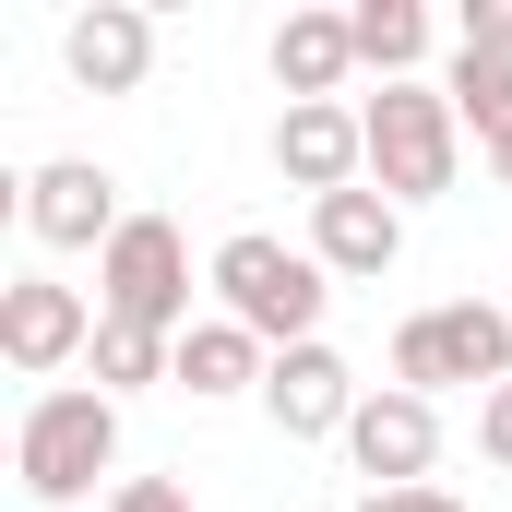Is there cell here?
<instances>
[{"label": "cell", "mask_w": 512, "mask_h": 512, "mask_svg": "<svg viewBox=\"0 0 512 512\" xmlns=\"http://www.w3.org/2000/svg\"><path fill=\"white\" fill-rule=\"evenodd\" d=\"M108 465H120V393L60 382V393L24 405V429H12V477H24V501L72 512V501H96Z\"/></svg>", "instance_id": "obj_1"}, {"label": "cell", "mask_w": 512, "mask_h": 512, "mask_svg": "<svg viewBox=\"0 0 512 512\" xmlns=\"http://www.w3.org/2000/svg\"><path fill=\"white\" fill-rule=\"evenodd\" d=\"M393 382L429 393V405H441V393H477V405H489V393L512 382V310H501V298L405 310V322H393Z\"/></svg>", "instance_id": "obj_2"}, {"label": "cell", "mask_w": 512, "mask_h": 512, "mask_svg": "<svg viewBox=\"0 0 512 512\" xmlns=\"http://www.w3.org/2000/svg\"><path fill=\"white\" fill-rule=\"evenodd\" d=\"M322 298H334V274L310 251H286V239H262V227L215 239V310L251 322L274 358H286V346H322Z\"/></svg>", "instance_id": "obj_3"}, {"label": "cell", "mask_w": 512, "mask_h": 512, "mask_svg": "<svg viewBox=\"0 0 512 512\" xmlns=\"http://www.w3.org/2000/svg\"><path fill=\"white\" fill-rule=\"evenodd\" d=\"M358 120H370V191H382L393 215L453 191V167H465V120H453L441 84H382Z\"/></svg>", "instance_id": "obj_4"}, {"label": "cell", "mask_w": 512, "mask_h": 512, "mask_svg": "<svg viewBox=\"0 0 512 512\" xmlns=\"http://www.w3.org/2000/svg\"><path fill=\"white\" fill-rule=\"evenodd\" d=\"M96 310L143 322V334H191V239L167 215H131L120 239L96 251Z\"/></svg>", "instance_id": "obj_5"}, {"label": "cell", "mask_w": 512, "mask_h": 512, "mask_svg": "<svg viewBox=\"0 0 512 512\" xmlns=\"http://www.w3.org/2000/svg\"><path fill=\"white\" fill-rule=\"evenodd\" d=\"M0 358H12L24 382L60 393L72 358H96V298L60 286V274H12V286H0Z\"/></svg>", "instance_id": "obj_6"}, {"label": "cell", "mask_w": 512, "mask_h": 512, "mask_svg": "<svg viewBox=\"0 0 512 512\" xmlns=\"http://www.w3.org/2000/svg\"><path fill=\"white\" fill-rule=\"evenodd\" d=\"M346 465H358L370 489H441V477H429V465H441V405L405 393V382H382L358 417H346Z\"/></svg>", "instance_id": "obj_7"}, {"label": "cell", "mask_w": 512, "mask_h": 512, "mask_svg": "<svg viewBox=\"0 0 512 512\" xmlns=\"http://www.w3.org/2000/svg\"><path fill=\"white\" fill-rule=\"evenodd\" d=\"M24 227H36L48 251H108L131 215H120V179H108L96 155H48V167L24 179Z\"/></svg>", "instance_id": "obj_8"}, {"label": "cell", "mask_w": 512, "mask_h": 512, "mask_svg": "<svg viewBox=\"0 0 512 512\" xmlns=\"http://www.w3.org/2000/svg\"><path fill=\"white\" fill-rule=\"evenodd\" d=\"M358 405H370V382H358L334 346H286V358L262 370V417H274L286 441H346Z\"/></svg>", "instance_id": "obj_9"}, {"label": "cell", "mask_w": 512, "mask_h": 512, "mask_svg": "<svg viewBox=\"0 0 512 512\" xmlns=\"http://www.w3.org/2000/svg\"><path fill=\"white\" fill-rule=\"evenodd\" d=\"M60 60H72L84 96H143V72H155V12H143V0H84V12L60 24Z\"/></svg>", "instance_id": "obj_10"}, {"label": "cell", "mask_w": 512, "mask_h": 512, "mask_svg": "<svg viewBox=\"0 0 512 512\" xmlns=\"http://www.w3.org/2000/svg\"><path fill=\"white\" fill-rule=\"evenodd\" d=\"M274 167L310 191V203H334V191H358L370 179V120L334 96V108H286L274 120Z\"/></svg>", "instance_id": "obj_11"}, {"label": "cell", "mask_w": 512, "mask_h": 512, "mask_svg": "<svg viewBox=\"0 0 512 512\" xmlns=\"http://www.w3.org/2000/svg\"><path fill=\"white\" fill-rule=\"evenodd\" d=\"M310 262H322V274H358V286H382L393 262H405V215H393L382 191L358 179V191L310 203Z\"/></svg>", "instance_id": "obj_12"}, {"label": "cell", "mask_w": 512, "mask_h": 512, "mask_svg": "<svg viewBox=\"0 0 512 512\" xmlns=\"http://www.w3.org/2000/svg\"><path fill=\"white\" fill-rule=\"evenodd\" d=\"M346 72H358V24H346V12H286V24H274V84H286V108H334Z\"/></svg>", "instance_id": "obj_13"}, {"label": "cell", "mask_w": 512, "mask_h": 512, "mask_svg": "<svg viewBox=\"0 0 512 512\" xmlns=\"http://www.w3.org/2000/svg\"><path fill=\"white\" fill-rule=\"evenodd\" d=\"M262 370H274V346H262L251 322H227V310L179 334V393H191V405H227V393H262Z\"/></svg>", "instance_id": "obj_14"}, {"label": "cell", "mask_w": 512, "mask_h": 512, "mask_svg": "<svg viewBox=\"0 0 512 512\" xmlns=\"http://www.w3.org/2000/svg\"><path fill=\"white\" fill-rule=\"evenodd\" d=\"M346 24H358V72L417 84V60H429V12H417V0H358Z\"/></svg>", "instance_id": "obj_15"}, {"label": "cell", "mask_w": 512, "mask_h": 512, "mask_svg": "<svg viewBox=\"0 0 512 512\" xmlns=\"http://www.w3.org/2000/svg\"><path fill=\"white\" fill-rule=\"evenodd\" d=\"M143 382H179V334H143V322L96 310V393H143Z\"/></svg>", "instance_id": "obj_16"}, {"label": "cell", "mask_w": 512, "mask_h": 512, "mask_svg": "<svg viewBox=\"0 0 512 512\" xmlns=\"http://www.w3.org/2000/svg\"><path fill=\"white\" fill-rule=\"evenodd\" d=\"M441 96H453V120L477 131V143H501V131H512V60H477V48H453Z\"/></svg>", "instance_id": "obj_17"}, {"label": "cell", "mask_w": 512, "mask_h": 512, "mask_svg": "<svg viewBox=\"0 0 512 512\" xmlns=\"http://www.w3.org/2000/svg\"><path fill=\"white\" fill-rule=\"evenodd\" d=\"M453 48H477V60H512V0H465V36Z\"/></svg>", "instance_id": "obj_18"}, {"label": "cell", "mask_w": 512, "mask_h": 512, "mask_svg": "<svg viewBox=\"0 0 512 512\" xmlns=\"http://www.w3.org/2000/svg\"><path fill=\"white\" fill-rule=\"evenodd\" d=\"M477 453H489V465H501V477H512V382L489 393V405H477Z\"/></svg>", "instance_id": "obj_19"}, {"label": "cell", "mask_w": 512, "mask_h": 512, "mask_svg": "<svg viewBox=\"0 0 512 512\" xmlns=\"http://www.w3.org/2000/svg\"><path fill=\"white\" fill-rule=\"evenodd\" d=\"M108 512H191V489H167V477H120Z\"/></svg>", "instance_id": "obj_20"}, {"label": "cell", "mask_w": 512, "mask_h": 512, "mask_svg": "<svg viewBox=\"0 0 512 512\" xmlns=\"http://www.w3.org/2000/svg\"><path fill=\"white\" fill-rule=\"evenodd\" d=\"M358 512H477V501H453V489H358Z\"/></svg>", "instance_id": "obj_21"}, {"label": "cell", "mask_w": 512, "mask_h": 512, "mask_svg": "<svg viewBox=\"0 0 512 512\" xmlns=\"http://www.w3.org/2000/svg\"><path fill=\"white\" fill-rule=\"evenodd\" d=\"M477 155H489V179H501V191H512V131H501V143H477Z\"/></svg>", "instance_id": "obj_22"}, {"label": "cell", "mask_w": 512, "mask_h": 512, "mask_svg": "<svg viewBox=\"0 0 512 512\" xmlns=\"http://www.w3.org/2000/svg\"><path fill=\"white\" fill-rule=\"evenodd\" d=\"M501 310H512V298H501Z\"/></svg>", "instance_id": "obj_23"}]
</instances>
